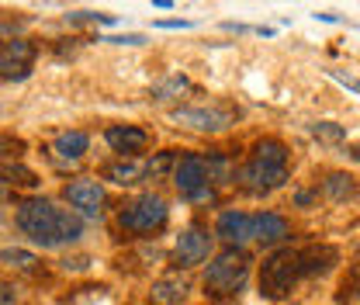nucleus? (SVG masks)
Wrapping results in <instances>:
<instances>
[{"instance_id":"1","label":"nucleus","mask_w":360,"mask_h":305,"mask_svg":"<svg viewBox=\"0 0 360 305\" xmlns=\"http://www.w3.org/2000/svg\"><path fill=\"white\" fill-rule=\"evenodd\" d=\"M18 229L39 243L45 250H56V247H66V243H77L84 236V222L80 216L45 201V198H25L18 205Z\"/></svg>"},{"instance_id":"2","label":"nucleus","mask_w":360,"mask_h":305,"mask_svg":"<svg viewBox=\"0 0 360 305\" xmlns=\"http://www.w3.org/2000/svg\"><path fill=\"white\" fill-rule=\"evenodd\" d=\"M250 278V257L236 247H229L225 254H219L215 261L208 263L205 270V292L212 299H229V295H239V288L246 285Z\"/></svg>"},{"instance_id":"3","label":"nucleus","mask_w":360,"mask_h":305,"mask_svg":"<svg viewBox=\"0 0 360 305\" xmlns=\"http://www.w3.org/2000/svg\"><path fill=\"white\" fill-rule=\"evenodd\" d=\"M302 278V250H277L264 261V270H260V295L277 302L284 299L295 281Z\"/></svg>"},{"instance_id":"4","label":"nucleus","mask_w":360,"mask_h":305,"mask_svg":"<svg viewBox=\"0 0 360 305\" xmlns=\"http://www.w3.org/2000/svg\"><path fill=\"white\" fill-rule=\"evenodd\" d=\"M167 216L170 212H167V201L160 194H142V198H135L132 205L122 208L118 225L125 232H156V229L167 225Z\"/></svg>"},{"instance_id":"5","label":"nucleus","mask_w":360,"mask_h":305,"mask_svg":"<svg viewBox=\"0 0 360 305\" xmlns=\"http://www.w3.org/2000/svg\"><path fill=\"white\" fill-rule=\"evenodd\" d=\"M174 184L180 187L184 198L191 201H208L212 198V187H208V163L201 153H187L180 156L177 167H174Z\"/></svg>"},{"instance_id":"6","label":"nucleus","mask_w":360,"mask_h":305,"mask_svg":"<svg viewBox=\"0 0 360 305\" xmlns=\"http://www.w3.org/2000/svg\"><path fill=\"white\" fill-rule=\"evenodd\" d=\"M35 59V45L28 39H7L0 42V77L7 80H25Z\"/></svg>"},{"instance_id":"7","label":"nucleus","mask_w":360,"mask_h":305,"mask_svg":"<svg viewBox=\"0 0 360 305\" xmlns=\"http://www.w3.org/2000/svg\"><path fill=\"white\" fill-rule=\"evenodd\" d=\"M288 180V167H277V163H264V160H250L239 174V184L253 194H267L274 187H281Z\"/></svg>"},{"instance_id":"8","label":"nucleus","mask_w":360,"mask_h":305,"mask_svg":"<svg viewBox=\"0 0 360 305\" xmlns=\"http://www.w3.org/2000/svg\"><path fill=\"white\" fill-rule=\"evenodd\" d=\"M170 118L177 125H187V129L198 132H225L232 125V115L225 108H177Z\"/></svg>"},{"instance_id":"9","label":"nucleus","mask_w":360,"mask_h":305,"mask_svg":"<svg viewBox=\"0 0 360 305\" xmlns=\"http://www.w3.org/2000/svg\"><path fill=\"white\" fill-rule=\"evenodd\" d=\"M208 254H212V236L201 225H191L177 236V250H174L177 267H194V263L208 261Z\"/></svg>"},{"instance_id":"10","label":"nucleus","mask_w":360,"mask_h":305,"mask_svg":"<svg viewBox=\"0 0 360 305\" xmlns=\"http://www.w3.org/2000/svg\"><path fill=\"white\" fill-rule=\"evenodd\" d=\"M66 201L73 205V208H80L84 216L90 218H101V205H104V187L97 184V180H73L70 187H66Z\"/></svg>"},{"instance_id":"11","label":"nucleus","mask_w":360,"mask_h":305,"mask_svg":"<svg viewBox=\"0 0 360 305\" xmlns=\"http://www.w3.org/2000/svg\"><path fill=\"white\" fill-rule=\"evenodd\" d=\"M215 232L222 236L229 247H243V243L257 239V232H253V216H246V212H222L219 222H215Z\"/></svg>"},{"instance_id":"12","label":"nucleus","mask_w":360,"mask_h":305,"mask_svg":"<svg viewBox=\"0 0 360 305\" xmlns=\"http://www.w3.org/2000/svg\"><path fill=\"white\" fill-rule=\"evenodd\" d=\"M104 139L122 156H135V153H142L149 146V132L139 129V125H111V129L104 132Z\"/></svg>"},{"instance_id":"13","label":"nucleus","mask_w":360,"mask_h":305,"mask_svg":"<svg viewBox=\"0 0 360 305\" xmlns=\"http://www.w3.org/2000/svg\"><path fill=\"white\" fill-rule=\"evenodd\" d=\"M253 232L264 247H274L288 236V222L281 216H274V212H260V216H253Z\"/></svg>"},{"instance_id":"14","label":"nucleus","mask_w":360,"mask_h":305,"mask_svg":"<svg viewBox=\"0 0 360 305\" xmlns=\"http://www.w3.org/2000/svg\"><path fill=\"white\" fill-rule=\"evenodd\" d=\"M184 299H187V281L184 278H163L149 292V305H180Z\"/></svg>"},{"instance_id":"15","label":"nucleus","mask_w":360,"mask_h":305,"mask_svg":"<svg viewBox=\"0 0 360 305\" xmlns=\"http://www.w3.org/2000/svg\"><path fill=\"white\" fill-rule=\"evenodd\" d=\"M336 247H309L302 250V274H322L336 263Z\"/></svg>"},{"instance_id":"16","label":"nucleus","mask_w":360,"mask_h":305,"mask_svg":"<svg viewBox=\"0 0 360 305\" xmlns=\"http://www.w3.org/2000/svg\"><path fill=\"white\" fill-rule=\"evenodd\" d=\"M87 146H90L87 132H63V135H56V142H52V149H56L63 160H80V156L87 153Z\"/></svg>"},{"instance_id":"17","label":"nucleus","mask_w":360,"mask_h":305,"mask_svg":"<svg viewBox=\"0 0 360 305\" xmlns=\"http://www.w3.org/2000/svg\"><path fill=\"white\" fill-rule=\"evenodd\" d=\"M0 180L4 184H14V187H39V174L14 163V160H0Z\"/></svg>"},{"instance_id":"18","label":"nucleus","mask_w":360,"mask_h":305,"mask_svg":"<svg viewBox=\"0 0 360 305\" xmlns=\"http://www.w3.org/2000/svg\"><path fill=\"white\" fill-rule=\"evenodd\" d=\"M322 191H326L333 201H347V198H357V180L350 174H329L322 180Z\"/></svg>"},{"instance_id":"19","label":"nucleus","mask_w":360,"mask_h":305,"mask_svg":"<svg viewBox=\"0 0 360 305\" xmlns=\"http://www.w3.org/2000/svg\"><path fill=\"white\" fill-rule=\"evenodd\" d=\"M253 160L288 167V146H284V142H277V139H260V142L253 146Z\"/></svg>"},{"instance_id":"20","label":"nucleus","mask_w":360,"mask_h":305,"mask_svg":"<svg viewBox=\"0 0 360 305\" xmlns=\"http://www.w3.org/2000/svg\"><path fill=\"white\" fill-rule=\"evenodd\" d=\"M139 177H146V167H139V163H111V167H104V180H115L122 187L135 184Z\"/></svg>"},{"instance_id":"21","label":"nucleus","mask_w":360,"mask_h":305,"mask_svg":"<svg viewBox=\"0 0 360 305\" xmlns=\"http://www.w3.org/2000/svg\"><path fill=\"white\" fill-rule=\"evenodd\" d=\"M0 263L14 267V270H35L39 267V257L28 254V250H0Z\"/></svg>"},{"instance_id":"22","label":"nucleus","mask_w":360,"mask_h":305,"mask_svg":"<svg viewBox=\"0 0 360 305\" xmlns=\"http://www.w3.org/2000/svg\"><path fill=\"white\" fill-rule=\"evenodd\" d=\"M205 163H208V180H215V184H225V180H229L232 163H229V156H225V153H208V156H205Z\"/></svg>"},{"instance_id":"23","label":"nucleus","mask_w":360,"mask_h":305,"mask_svg":"<svg viewBox=\"0 0 360 305\" xmlns=\"http://www.w3.org/2000/svg\"><path fill=\"white\" fill-rule=\"evenodd\" d=\"M312 135L319 139V142H343V139H347V129L336 125V122H315Z\"/></svg>"},{"instance_id":"24","label":"nucleus","mask_w":360,"mask_h":305,"mask_svg":"<svg viewBox=\"0 0 360 305\" xmlns=\"http://www.w3.org/2000/svg\"><path fill=\"white\" fill-rule=\"evenodd\" d=\"M70 25H115V14H97V11H70Z\"/></svg>"},{"instance_id":"25","label":"nucleus","mask_w":360,"mask_h":305,"mask_svg":"<svg viewBox=\"0 0 360 305\" xmlns=\"http://www.w3.org/2000/svg\"><path fill=\"white\" fill-rule=\"evenodd\" d=\"M180 90H187V80L184 77H170V80H163V84L153 87V97L156 101H167V97H177Z\"/></svg>"},{"instance_id":"26","label":"nucleus","mask_w":360,"mask_h":305,"mask_svg":"<svg viewBox=\"0 0 360 305\" xmlns=\"http://www.w3.org/2000/svg\"><path fill=\"white\" fill-rule=\"evenodd\" d=\"M174 163V153H160L156 160H149L146 163V177H160V174H167V167Z\"/></svg>"},{"instance_id":"27","label":"nucleus","mask_w":360,"mask_h":305,"mask_svg":"<svg viewBox=\"0 0 360 305\" xmlns=\"http://www.w3.org/2000/svg\"><path fill=\"white\" fill-rule=\"evenodd\" d=\"M25 149V142L21 139H11V135H0V160L4 156H18Z\"/></svg>"},{"instance_id":"28","label":"nucleus","mask_w":360,"mask_h":305,"mask_svg":"<svg viewBox=\"0 0 360 305\" xmlns=\"http://www.w3.org/2000/svg\"><path fill=\"white\" fill-rule=\"evenodd\" d=\"M0 305H18V288L0 278Z\"/></svg>"},{"instance_id":"29","label":"nucleus","mask_w":360,"mask_h":305,"mask_svg":"<svg viewBox=\"0 0 360 305\" xmlns=\"http://www.w3.org/2000/svg\"><path fill=\"white\" fill-rule=\"evenodd\" d=\"M340 305H360V281H354L350 288L340 292Z\"/></svg>"},{"instance_id":"30","label":"nucleus","mask_w":360,"mask_h":305,"mask_svg":"<svg viewBox=\"0 0 360 305\" xmlns=\"http://www.w3.org/2000/svg\"><path fill=\"white\" fill-rule=\"evenodd\" d=\"M101 42H115V45H142L146 39H142V35H108V39H101Z\"/></svg>"},{"instance_id":"31","label":"nucleus","mask_w":360,"mask_h":305,"mask_svg":"<svg viewBox=\"0 0 360 305\" xmlns=\"http://www.w3.org/2000/svg\"><path fill=\"white\" fill-rule=\"evenodd\" d=\"M333 77H336L340 84H347L350 90H357V94H360V80H354V77H347V73H340V70H333Z\"/></svg>"},{"instance_id":"32","label":"nucleus","mask_w":360,"mask_h":305,"mask_svg":"<svg viewBox=\"0 0 360 305\" xmlns=\"http://www.w3.org/2000/svg\"><path fill=\"white\" fill-rule=\"evenodd\" d=\"M156 28H191V21H156Z\"/></svg>"},{"instance_id":"33","label":"nucleus","mask_w":360,"mask_h":305,"mask_svg":"<svg viewBox=\"0 0 360 305\" xmlns=\"http://www.w3.org/2000/svg\"><path fill=\"white\" fill-rule=\"evenodd\" d=\"M350 156H354V160H360V142H354V146H350Z\"/></svg>"}]
</instances>
